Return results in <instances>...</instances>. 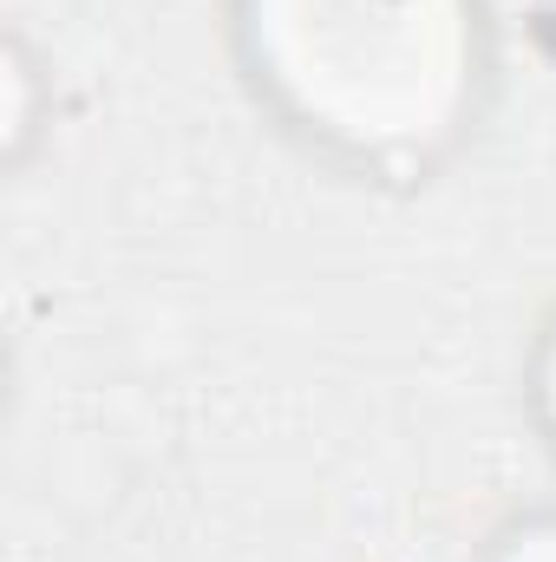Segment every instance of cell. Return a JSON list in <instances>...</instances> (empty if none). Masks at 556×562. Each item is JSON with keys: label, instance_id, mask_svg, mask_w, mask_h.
Returning a JSON list of instances; mask_svg holds the SVG:
<instances>
[{"label": "cell", "instance_id": "cell-3", "mask_svg": "<svg viewBox=\"0 0 556 562\" xmlns=\"http://www.w3.org/2000/svg\"><path fill=\"white\" fill-rule=\"evenodd\" d=\"M537 413H544V431L556 438V327L544 334V353H537Z\"/></svg>", "mask_w": 556, "mask_h": 562}, {"label": "cell", "instance_id": "cell-2", "mask_svg": "<svg viewBox=\"0 0 556 562\" xmlns=\"http://www.w3.org/2000/svg\"><path fill=\"white\" fill-rule=\"evenodd\" d=\"M491 562H556V517H524L518 530H504Z\"/></svg>", "mask_w": 556, "mask_h": 562}, {"label": "cell", "instance_id": "cell-1", "mask_svg": "<svg viewBox=\"0 0 556 562\" xmlns=\"http://www.w3.org/2000/svg\"><path fill=\"white\" fill-rule=\"evenodd\" d=\"M243 46L308 138L380 170L458 138L485 72L471 0H243Z\"/></svg>", "mask_w": 556, "mask_h": 562}]
</instances>
